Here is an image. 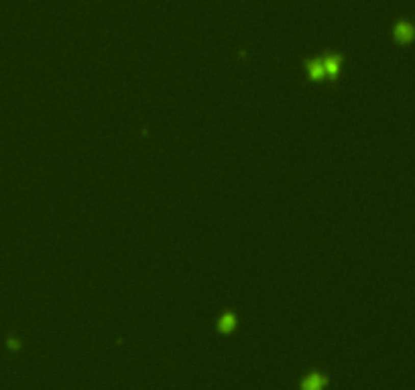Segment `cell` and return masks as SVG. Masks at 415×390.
Masks as SVG:
<instances>
[{
  "label": "cell",
  "mask_w": 415,
  "mask_h": 390,
  "mask_svg": "<svg viewBox=\"0 0 415 390\" xmlns=\"http://www.w3.org/2000/svg\"><path fill=\"white\" fill-rule=\"evenodd\" d=\"M399 31H401V33H399L401 39H409V37H411V29H409V26H401Z\"/></svg>",
  "instance_id": "cell-1"
}]
</instances>
